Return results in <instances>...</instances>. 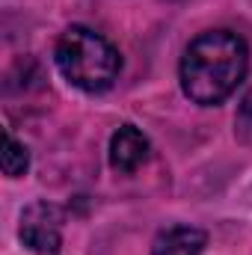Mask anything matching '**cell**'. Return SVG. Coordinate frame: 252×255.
<instances>
[{"label":"cell","mask_w":252,"mask_h":255,"mask_svg":"<svg viewBox=\"0 0 252 255\" xmlns=\"http://www.w3.org/2000/svg\"><path fill=\"white\" fill-rule=\"evenodd\" d=\"M250 51L232 30H208L196 36L181 60V89L190 101L214 107L226 101L247 77Z\"/></svg>","instance_id":"obj_1"},{"label":"cell","mask_w":252,"mask_h":255,"mask_svg":"<svg viewBox=\"0 0 252 255\" xmlns=\"http://www.w3.org/2000/svg\"><path fill=\"white\" fill-rule=\"evenodd\" d=\"M57 68L63 77L83 92H104L119 77V51L89 27H68L57 42Z\"/></svg>","instance_id":"obj_2"},{"label":"cell","mask_w":252,"mask_h":255,"mask_svg":"<svg viewBox=\"0 0 252 255\" xmlns=\"http://www.w3.org/2000/svg\"><path fill=\"white\" fill-rule=\"evenodd\" d=\"M24 247L39 255H54L63 244V211L51 202H36L21 214L18 229Z\"/></svg>","instance_id":"obj_3"},{"label":"cell","mask_w":252,"mask_h":255,"mask_svg":"<svg viewBox=\"0 0 252 255\" xmlns=\"http://www.w3.org/2000/svg\"><path fill=\"white\" fill-rule=\"evenodd\" d=\"M148 154H151V145H148L145 133L136 130L133 125H122L110 139V163L122 175L136 172L148 160Z\"/></svg>","instance_id":"obj_4"},{"label":"cell","mask_w":252,"mask_h":255,"mask_svg":"<svg viewBox=\"0 0 252 255\" xmlns=\"http://www.w3.org/2000/svg\"><path fill=\"white\" fill-rule=\"evenodd\" d=\"M205 241H208L205 232L193 226H172L154 238L151 255H202Z\"/></svg>","instance_id":"obj_5"},{"label":"cell","mask_w":252,"mask_h":255,"mask_svg":"<svg viewBox=\"0 0 252 255\" xmlns=\"http://www.w3.org/2000/svg\"><path fill=\"white\" fill-rule=\"evenodd\" d=\"M27 166H30L27 148H24L12 133H6V136H3V172H6L9 178H18V175L27 172Z\"/></svg>","instance_id":"obj_6"},{"label":"cell","mask_w":252,"mask_h":255,"mask_svg":"<svg viewBox=\"0 0 252 255\" xmlns=\"http://www.w3.org/2000/svg\"><path fill=\"white\" fill-rule=\"evenodd\" d=\"M235 133L241 136V142L252 145V89L244 95L241 107H238V116H235Z\"/></svg>","instance_id":"obj_7"}]
</instances>
